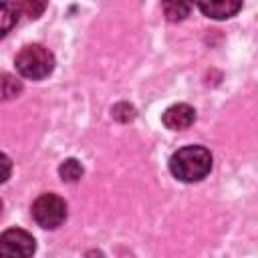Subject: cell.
<instances>
[{"label":"cell","mask_w":258,"mask_h":258,"mask_svg":"<svg viewBox=\"0 0 258 258\" xmlns=\"http://www.w3.org/2000/svg\"><path fill=\"white\" fill-rule=\"evenodd\" d=\"M10 171H12V161L8 155L0 153V183H4L8 177H10Z\"/></svg>","instance_id":"13"},{"label":"cell","mask_w":258,"mask_h":258,"mask_svg":"<svg viewBox=\"0 0 258 258\" xmlns=\"http://www.w3.org/2000/svg\"><path fill=\"white\" fill-rule=\"evenodd\" d=\"M200 10L214 20H226L240 12L242 0H198Z\"/></svg>","instance_id":"6"},{"label":"cell","mask_w":258,"mask_h":258,"mask_svg":"<svg viewBox=\"0 0 258 258\" xmlns=\"http://www.w3.org/2000/svg\"><path fill=\"white\" fill-rule=\"evenodd\" d=\"M36 250L32 234L20 228H10L0 234V256L4 258H26Z\"/></svg>","instance_id":"4"},{"label":"cell","mask_w":258,"mask_h":258,"mask_svg":"<svg viewBox=\"0 0 258 258\" xmlns=\"http://www.w3.org/2000/svg\"><path fill=\"white\" fill-rule=\"evenodd\" d=\"M22 93V81L10 73H0V101H12Z\"/></svg>","instance_id":"9"},{"label":"cell","mask_w":258,"mask_h":258,"mask_svg":"<svg viewBox=\"0 0 258 258\" xmlns=\"http://www.w3.org/2000/svg\"><path fill=\"white\" fill-rule=\"evenodd\" d=\"M83 171H85V169H83L81 161L75 159V157L64 159V161L60 163V167H58V175H60V179L67 181V183H75V181H79V179L83 177Z\"/></svg>","instance_id":"10"},{"label":"cell","mask_w":258,"mask_h":258,"mask_svg":"<svg viewBox=\"0 0 258 258\" xmlns=\"http://www.w3.org/2000/svg\"><path fill=\"white\" fill-rule=\"evenodd\" d=\"M48 0H16L18 12L28 16L30 20H36L38 16H42V12L46 10Z\"/></svg>","instance_id":"11"},{"label":"cell","mask_w":258,"mask_h":258,"mask_svg":"<svg viewBox=\"0 0 258 258\" xmlns=\"http://www.w3.org/2000/svg\"><path fill=\"white\" fill-rule=\"evenodd\" d=\"M161 8L169 22H181L191 14L194 0H161Z\"/></svg>","instance_id":"7"},{"label":"cell","mask_w":258,"mask_h":258,"mask_svg":"<svg viewBox=\"0 0 258 258\" xmlns=\"http://www.w3.org/2000/svg\"><path fill=\"white\" fill-rule=\"evenodd\" d=\"M14 64H16V71L20 73V77L40 81L52 73L54 56L42 44H28L16 54Z\"/></svg>","instance_id":"2"},{"label":"cell","mask_w":258,"mask_h":258,"mask_svg":"<svg viewBox=\"0 0 258 258\" xmlns=\"http://www.w3.org/2000/svg\"><path fill=\"white\" fill-rule=\"evenodd\" d=\"M161 121L171 131H183V129H187V127L194 125V121H196V109L189 107V105H185V103L171 105V107L165 109Z\"/></svg>","instance_id":"5"},{"label":"cell","mask_w":258,"mask_h":258,"mask_svg":"<svg viewBox=\"0 0 258 258\" xmlns=\"http://www.w3.org/2000/svg\"><path fill=\"white\" fill-rule=\"evenodd\" d=\"M169 171L185 183L202 181L212 171V155L206 147L187 145L177 149L169 159Z\"/></svg>","instance_id":"1"},{"label":"cell","mask_w":258,"mask_h":258,"mask_svg":"<svg viewBox=\"0 0 258 258\" xmlns=\"http://www.w3.org/2000/svg\"><path fill=\"white\" fill-rule=\"evenodd\" d=\"M0 214H2V200H0Z\"/></svg>","instance_id":"14"},{"label":"cell","mask_w":258,"mask_h":258,"mask_svg":"<svg viewBox=\"0 0 258 258\" xmlns=\"http://www.w3.org/2000/svg\"><path fill=\"white\" fill-rule=\"evenodd\" d=\"M30 212H32L34 222L40 228L56 230L67 218V204L56 194H42L34 200Z\"/></svg>","instance_id":"3"},{"label":"cell","mask_w":258,"mask_h":258,"mask_svg":"<svg viewBox=\"0 0 258 258\" xmlns=\"http://www.w3.org/2000/svg\"><path fill=\"white\" fill-rule=\"evenodd\" d=\"M111 113H113V117H115L119 123H129V121H133L135 115H137L135 107L129 105V103H117Z\"/></svg>","instance_id":"12"},{"label":"cell","mask_w":258,"mask_h":258,"mask_svg":"<svg viewBox=\"0 0 258 258\" xmlns=\"http://www.w3.org/2000/svg\"><path fill=\"white\" fill-rule=\"evenodd\" d=\"M18 16L20 12L16 2H10V0L0 2V38H4L18 24Z\"/></svg>","instance_id":"8"}]
</instances>
